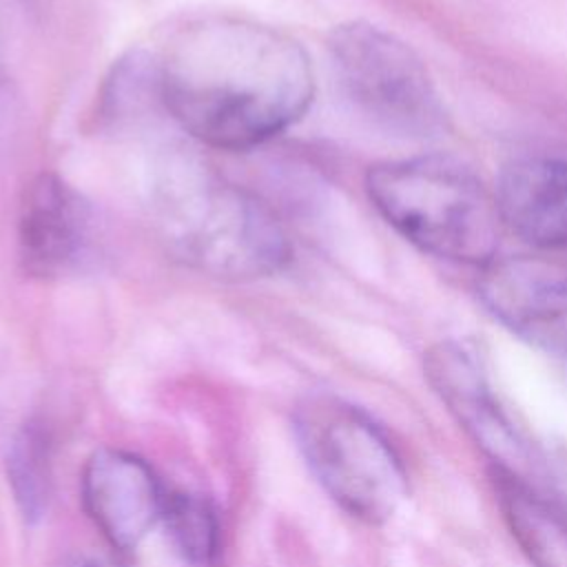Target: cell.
Returning <instances> with one entry per match:
<instances>
[{
  "instance_id": "cell-15",
  "label": "cell",
  "mask_w": 567,
  "mask_h": 567,
  "mask_svg": "<svg viewBox=\"0 0 567 567\" xmlns=\"http://www.w3.org/2000/svg\"><path fill=\"white\" fill-rule=\"evenodd\" d=\"M9 115H11V95H9V86H7V78L0 69V142L9 128Z\"/></svg>"
},
{
  "instance_id": "cell-1",
  "label": "cell",
  "mask_w": 567,
  "mask_h": 567,
  "mask_svg": "<svg viewBox=\"0 0 567 567\" xmlns=\"http://www.w3.org/2000/svg\"><path fill=\"white\" fill-rule=\"evenodd\" d=\"M159 64L164 111L197 142L244 151L284 133L310 106L312 64L290 35L241 18H202Z\"/></svg>"
},
{
  "instance_id": "cell-14",
  "label": "cell",
  "mask_w": 567,
  "mask_h": 567,
  "mask_svg": "<svg viewBox=\"0 0 567 567\" xmlns=\"http://www.w3.org/2000/svg\"><path fill=\"white\" fill-rule=\"evenodd\" d=\"M104 102L109 106V115L115 120H137L146 109H164L157 60L144 53H131L120 60L113 69V78L109 80Z\"/></svg>"
},
{
  "instance_id": "cell-4",
  "label": "cell",
  "mask_w": 567,
  "mask_h": 567,
  "mask_svg": "<svg viewBox=\"0 0 567 567\" xmlns=\"http://www.w3.org/2000/svg\"><path fill=\"white\" fill-rule=\"evenodd\" d=\"M295 434L308 467L343 512L368 525L396 514L408 496V474L363 410L337 396H310L295 412Z\"/></svg>"
},
{
  "instance_id": "cell-13",
  "label": "cell",
  "mask_w": 567,
  "mask_h": 567,
  "mask_svg": "<svg viewBox=\"0 0 567 567\" xmlns=\"http://www.w3.org/2000/svg\"><path fill=\"white\" fill-rule=\"evenodd\" d=\"M162 520L171 543L188 563L206 565L215 558L219 525L208 501L188 492H173L164 501Z\"/></svg>"
},
{
  "instance_id": "cell-2",
  "label": "cell",
  "mask_w": 567,
  "mask_h": 567,
  "mask_svg": "<svg viewBox=\"0 0 567 567\" xmlns=\"http://www.w3.org/2000/svg\"><path fill=\"white\" fill-rule=\"evenodd\" d=\"M151 213L168 252L219 279H257L281 270L290 241L275 213L188 153L153 166Z\"/></svg>"
},
{
  "instance_id": "cell-10",
  "label": "cell",
  "mask_w": 567,
  "mask_h": 567,
  "mask_svg": "<svg viewBox=\"0 0 567 567\" xmlns=\"http://www.w3.org/2000/svg\"><path fill=\"white\" fill-rule=\"evenodd\" d=\"M501 221L538 248H567V157L507 164L494 190Z\"/></svg>"
},
{
  "instance_id": "cell-6",
  "label": "cell",
  "mask_w": 567,
  "mask_h": 567,
  "mask_svg": "<svg viewBox=\"0 0 567 567\" xmlns=\"http://www.w3.org/2000/svg\"><path fill=\"white\" fill-rule=\"evenodd\" d=\"M423 372L447 412L489 456L492 467L554 494L551 463L498 403L472 348L452 339L439 341L425 350Z\"/></svg>"
},
{
  "instance_id": "cell-8",
  "label": "cell",
  "mask_w": 567,
  "mask_h": 567,
  "mask_svg": "<svg viewBox=\"0 0 567 567\" xmlns=\"http://www.w3.org/2000/svg\"><path fill=\"white\" fill-rule=\"evenodd\" d=\"M166 496L153 470L140 456L102 447L82 470V503L104 538L133 549L162 518Z\"/></svg>"
},
{
  "instance_id": "cell-11",
  "label": "cell",
  "mask_w": 567,
  "mask_h": 567,
  "mask_svg": "<svg viewBox=\"0 0 567 567\" xmlns=\"http://www.w3.org/2000/svg\"><path fill=\"white\" fill-rule=\"evenodd\" d=\"M503 520L534 567H567V505L514 474L489 470Z\"/></svg>"
},
{
  "instance_id": "cell-9",
  "label": "cell",
  "mask_w": 567,
  "mask_h": 567,
  "mask_svg": "<svg viewBox=\"0 0 567 567\" xmlns=\"http://www.w3.org/2000/svg\"><path fill=\"white\" fill-rule=\"evenodd\" d=\"M91 206L62 177L38 175L24 190L18 217V250L35 277H60L89 248Z\"/></svg>"
},
{
  "instance_id": "cell-7",
  "label": "cell",
  "mask_w": 567,
  "mask_h": 567,
  "mask_svg": "<svg viewBox=\"0 0 567 567\" xmlns=\"http://www.w3.org/2000/svg\"><path fill=\"white\" fill-rule=\"evenodd\" d=\"M476 292L512 334L567 357V264L545 257L492 259L483 266Z\"/></svg>"
},
{
  "instance_id": "cell-3",
  "label": "cell",
  "mask_w": 567,
  "mask_h": 567,
  "mask_svg": "<svg viewBox=\"0 0 567 567\" xmlns=\"http://www.w3.org/2000/svg\"><path fill=\"white\" fill-rule=\"evenodd\" d=\"M379 215L410 244L439 259L487 266L496 259L501 213L494 193L450 155L381 162L365 173Z\"/></svg>"
},
{
  "instance_id": "cell-5",
  "label": "cell",
  "mask_w": 567,
  "mask_h": 567,
  "mask_svg": "<svg viewBox=\"0 0 567 567\" xmlns=\"http://www.w3.org/2000/svg\"><path fill=\"white\" fill-rule=\"evenodd\" d=\"M328 51L346 95L379 126L408 137L443 128L434 82L403 40L370 22H346L332 29Z\"/></svg>"
},
{
  "instance_id": "cell-12",
  "label": "cell",
  "mask_w": 567,
  "mask_h": 567,
  "mask_svg": "<svg viewBox=\"0 0 567 567\" xmlns=\"http://www.w3.org/2000/svg\"><path fill=\"white\" fill-rule=\"evenodd\" d=\"M7 478L24 520L44 516L51 496V447L44 427L24 423L7 447Z\"/></svg>"
},
{
  "instance_id": "cell-16",
  "label": "cell",
  "mask_w": 567,
  "mask_h": 567,
  "mask_svg": "<svg viewBox=\"0 0 567 567\" xmlns=\"http://www.w3.org/2000/svg\"><path fill=\"white\" fill-rule=\"evenodd\" d=\"M55 567H115V565L93 556H66Z\"/></svg>"
}]
</instances>
